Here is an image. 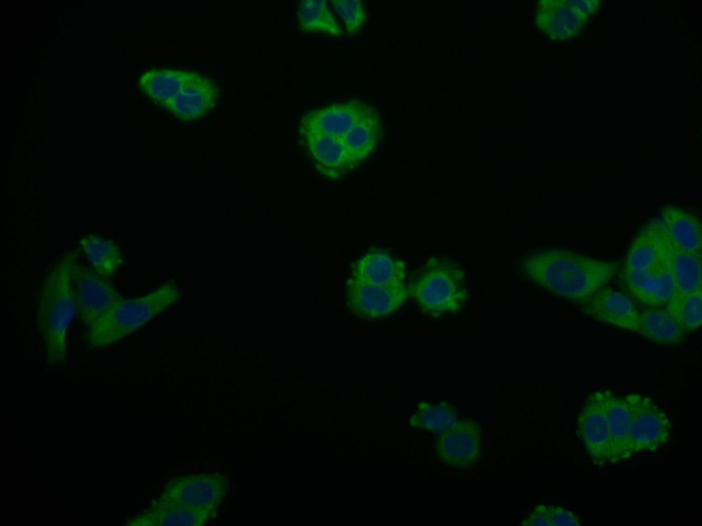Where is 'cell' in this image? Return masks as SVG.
Returning <instances> with one entry per match:
<instances>
[{"instance_id": "cell-24", "label": "cell", "mask_w": 702, "mask_h": 526, "mask_svg": "<svg viewBox=\"0 0 702 526\" xmlns=\"http://www.w3.org/2000/svg\"><path fill=\"white\" fill-rule=\"evenodd\" d=\"M638 334L650 342L664 346L679 345L688 334L663 307H645L640 310Z\"/></svg>"}, {"instance_id": "cell-9", "label": "cell", "mask_w": 702, "mask_h": 526, "mask_svg": "<svg viewBox=\"0 0 702 526\" xmlns=\"http://www.w3.org/2000/svg\"><path fill=\"white\" fill-rule=\"evenodd\" d=\"M72 283L77 318L83 330L99 322L124 297L110 279L97 274L80 261L73 268Z\"/></svg>"}, {"instance_id": "cell-29", "label": "cell", "mask_w": 702, "mask_h": 526, "mask_svg": "<svg viewBox=\"0 0 702 526\" xmlns=\"http://www.w3.org/2000/svg\"><path fill=\"white\" fill-rule=\"evenodd\" d=\"M668 312L688 334L698 329L702 323V288L686 297Z\"/></svg>"}, {"instance_id": "cell-31", "label": "cell", "mask_w": 702, "mask_h": 526, "mask_svg": "<svg viewBox=\"0 0 702 526\" xmlns=\"http://www.w3.org/2000/svg\"><path fill=\"white\" fill-rule=\"evenodd\" d=\"M548 517L553 526L582 525V518L562 504L546 502Z\"/></svg>"}, {"instance_id": "cell-12", "label": "cell", "mask_w": 702, "mask_h": 526, "mask_svg": "<svg viewBox=\"0 0 702 526\" xmlns=\"http://www.w3.org/2000/svg\"><path fill=\"white\" fill-rule=\"evenodd\" d=\"M361 99H351L309 110L300 119L298 130L317 132L341 139L361 119L377 111Z\"/></svg>"}, {"instance_id": "cell-3", "label": "cell", "mask_w": 702, "mask_h": 526, "mask_svg": "<svg viewBox=\"0 0 702 526\" xmlns=\"http://www.w3.org/2000/svg\"><path fill=\"white\" fill-rule=\"evenodd\" d=\"M182 295L171 279L141 296L124 297L99 322L82 331L83 349L96 353L121 344L178 303Z\"/></svg>"}, {"instance_id": "cell-23", "label": "cell", "mask_w": 702, "mask_h": 526, "mask_svg": "<svg viewBox=\"0 0 702 526\" xmlns=\"http://www.w3.org/2000/svg\"><path fill=\"white\" fill-rule=\"evenodd\" d=\"M663 235L659 218L649 221L631 243L621 270L643 271L656 265L664 253Z\"/></svg>"}, {"instance_id": "cell-28", "label": "cell", "mask_w": 702, "mask_h": 526, "mask_svg": "<svg viewBox=\"0 0 702 526\" xmlns=\"http://www.w3.org/2000/svg\"><path fill=\"white\" fill-rule=\"evenodd\" d=\"M297 21L300 29L304 32H318L333 36H340L343 33L326 1H300L297 10Z\"/></svg>"}, {"instance_id": "cell-30", "label": "cell", "mask_w": 702, "mask_h": 526, "mask_svg": "<svg viewBox=\"0 0 702 526\" xmlns=\"http://www.w3.org/2000/svg\"><path fill=\"white\" fill-rule=\"evenodd\" d=\"M334 8L341 17L347 34H357L367 19V11L360 0H333Z\"/></svg>"}, {"instance_id": "cell-27", "label": "cell", "mask_w": 702, "mask_h": 526, "mask_svg": "<svg viewBox=\"0 0 702 526\" xmlns=\"http://www.w3.org/2000/svg\"><path fill=\"white\" fill-rule=\"evenodd\" d=\"M383 133L382 118L377 110L361 119L341 140L358 166L376 151Z\"/></svg>"}, {"instance_id": "cell-8", "label": "cell", "mask_w": 702, "mask_h": 526, "mask_svg": "<svg viewBox=\"0 0 702 526\" xmlns=\"http://www.w3.org/2000/svg\"><path fill=\"white\" fill-rule=\"evenodd\" d=\"M573 423L574 439L591 466L598 471L608 468L612 441L603 388L592 390L585 396L575 412Z\"/></svg>"}, {"instance_id": "cell-19", "label": "cell", "mask_w": 702, "mask_h": 526, "mask_svg": "<svg viewBox=\"0 0 702 526\" xmlns=\"http://www.w3.org/2000/svg\"><path fill=\"white\" fill-rule=\"evenodd\" d=\"M663 240L675 285L673 298L665 307L670 311L686 297L702 288V255L684 252L676 248L669 240L664 230Z\"/></svg>"}, {"instance_id": "cell-5", "label": "cell", "mask_w": 702, "mask_h": 526, "mask_svg": "<svg viewBox=\"0 0 702 526\" xmlns=\"http://www.w3.org/2000/svg\"><path fill=\"white\" fill-rule=\"evenodd\" d=\"M232 477L222 470L174 472L153 499L196 510L223 513L232 492Z\"/></svg>"}, {"instance_id": "cell-10", "label": "cell", "mask_w": 702, "mask_h": 526, "mask_svg": "<svg viewBox=\"0 0 702 526\" xmlns=\"http://www.w3.org/2000/svg\"><path fill=\"white\" fill-rule=\"evenodd\" d=\"M409 297L406 284L384 286L349 277L346 282L343 299L346 310L352 316L372 321L394 314Z\"/></svg>"}, {"instance_id": "cell-18", "label": "cell", "mask_w": 702, "mask_h": 526, "mask_svg": "<svg viewBox=\"0 0 702 526\" xmlns=\"http://www.w3.org/2000/svg\"><path fill=\"white\" fill-rule=\"evenodd\" d=\"M350 277L378 286H402L405 284L406 264L388 251L374 248L352 264Z\"/></svg>"}, {"instance_id": "cell-21", "label": "cell", "mask_w": 702, "mask_h": 526, "mask_svg": "<svg viewBox=\"0 0 702 526\" xmlns=\"http://www.w3.org/2000/svg\"><path fill=\"white\" fill-rule=\"evenodd\" d=\"M463 413L457 403L447 399L418 401L407 424L415 433L433 436L452 426Z\"/></svg>"}, {"instance_id": "cell-2", "label": "cell", "mask_w": 702, "mask_h": 526, "mask_svg": "<svg viewBox=\"0 0 702 526\" xmlns=\"http://www.w3.org/2000/svg\"><path fill=\"white\" fill-rule=\"evenodd\" d=\"M517 268L529 282L581 305L615 277L620 264L566 249L546 248L524 254Z\"/></svg>"}, {"instance_id": "cell-7", "label": "cell", "mask_w": 702, "mask_h": 526, "mask_svg": "<svg viewBox=\"0 0 702 526\" xmlns=\"http://www.w3.org/2000/svg\"><path fill=\"white\" fill-rule=\"evenodd\" d=\"M674 431L675 423L664 405L652 396L632 392L630 442L633 458L659 453L670 444Z\"/></svg>"}, {"instance_id": "cell-15", "label": "cell", "mask_w": 702, "mask_h": 526, "mask_svg": "<svg viewBox=\"0 0 702 526\" xmlns=\"http://www.w3.org/2000/svg\"><path fill=\"white\" fill-rule=\"evenodd\" d=\"M603 394L611 433L609 467L619 466L634 459L630 442L632 392L603 388Z\"/></svg>"}, {"instance_id": "cell-4", "label": "cell", "mask_w": 702, "mask_h": 526, "mask_svg": "<svg viewBox=\"0 0 702 526\" xmlns=\"http://www.w3.org/2000/svg\"><path fill=\"white\" fill-rule=\"evenodd\" d=\"M407 286L420 311L433 318L461 311L469 298L465 270L447 255L428 258Z\"/></svg>"}, {"instance_id": "cell-20", "label": "cell", "mask_w": 702, "mask_h": 526, "mask_svg": "<svg viewBox=\"0 0 702 526\" xmlns=\"http://www.w3.org/2000/svg\"><path fill=\"white\" fill-rule=\"evenodd\" d=\"M659 220L670 242L684 252L702 255V226L699 218L679 206L666 204Z\"/></svg>"}, {"instance_id": "cell-26", "label": "cell", "mask_w": 702, "mask_h": 526, "mask_svg": "<svg viewBox=\"0 0 702 526\" xmlns=\"http://www.w3.org/2000/svg\"><path fill=\"white\" fill-rule=\"evenodd\" d=\"M221 516L222 512L196 510L152 499L143 521L148 525L202 526L214 524Z\"/></svg>"}, {"instance_id": "cell-22", "label": "cell", "mask_w": 702, "mask_h": 526, "mask_svg": "<svg viewBox=\"0 0 702 526\" xmlns=\"http://www.w3.org/2000/svg\"><path fill=\"white\" fill-rule=\"evenodd\" d=\"M201 75L190 70L154 68L142 73L138 84L149 99L163 107Z\"/></svg>"}, {"instance_id": "cell-14", "label": "cell", "mask_w": 702, "mask_h": 526, "mask_svg": "<svg viewBox=\"0 0 702 526\" xmlns=\"http://www.w3.org/2000/svg\"><path fill=\"white\" fill-rule=\"evenodd\" d=\"M581 312L598 322L638 334L640 310L623 292L604 286L581 304Z\"/></svg>"}, {"instance_id": "cell-32", "label": "cell", "mask_w": 702, "mask_h": 526, "mask_svg": "<svg viewBox=\"0 0 702 526\" xmlns=\"http://www.w3.org/2000/svg\"><path fill=\"white\" fill-rule=\"evenodd\" d=\"M520 525L553 526L547 513L546 502L537 503L523 517Z\"/></svg>"}, {"instance_id": "cell-11", "label": "cell", "mask_w": 702, "mask_h": 526, "mask_svg": "<svg viewBox=\"0 0 702 526\" xmlns=\"http://www.w3.org/2000/svg\"><path fill=\"white\" fill-rule=\"evenodd\" d=\"M618 285L634 301L644 307H666L673 298L675 285L665 247L663 257L651 268L620 270Z\"/></svg>"}, {"instance_id": "cell-25", "label": "cell", "mask_w": 702, "mask_h": 526, "mask_svg": "<svg viewBox=\"0 0 702 526\" xmlns=\"http://www.w3.org/2000/svg\"><path fill=\"white\" fill-rule=\"evenodd\" d=\"M78 245L88 266L104 277L110 279L114 277L124 264V255L120 246L112 240L89 234L80 238Z\"/></svg>"}, {"instance_id": "cell-1", "label": "cell", "mask_w": 702, "mask_h": 526, "mask_svg": "<svg viewBox=\"0 0 702 526\" xmlns=\"http://www.w3.org/2000/svg\"><path fill=\"white\" fill-rule=\"evenodd\" d=\"M80 253L77 248L61 254L45 272L33 293L34 329L49 366L60 367L69 362V334L77 317L72 272Z\"/></svg>"}, {"instance_id": "cell-16", "label": "cell", "mask_w": 702, "mask_h": 526, "mask_svg": "<svg viewBox=\"0 0 702 526\" xmlns=\"http://www.w3.org/2000/svg\"><path fill=\"white\" fill-rule=\"evenodd\" d=\"M588 20V16L577 11L566 1L543 0L536 3L535 25L554 41H565L577 36Z\"/></svg>"}, {"instance_id": "cell-13", "label": "cell", "mask_w": 702, "mask_h": 526, "mask_svg": "<svg viewBox=\"0 0 702 526\" xmlns=\"http://www.w3.org/2000/svg\"><path fill=\"white\" fill-rule=\"evenodd\" d=\"M299 143L319 174L339 180L357 167L341 140L321 133L298 130Z\"/></svg>"}, {"instance_id": "cell-6", "label": "cell", "mask_w": 702, "mask_h": 526, "mask_svg": "<svg viewBox=\"0 0 702 526\" xmlns=\"http://www.w3.org/2000/svg\"><path fill=\"white\" fill-rule=\"evenodd\" d=\"M485 424L474 414H463L444 431L432 436L430 450L444 470L470 473L485 459Z\"/></svg>"}, {"instance_id": "cell-33", "label": "cell", "mask_w": 702, "mask_h": 526, "mask_svg": "<svg viewBox=\"0 0 702 526\" xmlns=\"http://www.w3.org/2000/svg\"><path fill=\"white\" fill-rule=\"evenodd\" d=\"M566 1L577 11L588 17L596 12L601 6V1L596 0Z\"/></svg>"}, {"instance_id": "cell-17", "label": "cell", "mask_w": 702, "mask_h": 526, "mask_svg": "<svg viewBox=\"0 0 702 526\" xmlns=\"http://www.w3.org/2000/svg\"><path fill=\"white\" fill-rule=\"evenodd\" d=\"M220 97V87L213 79L202 75L163 108L182 121H195L213 111Z\"/></svg>"}]
</instances>
